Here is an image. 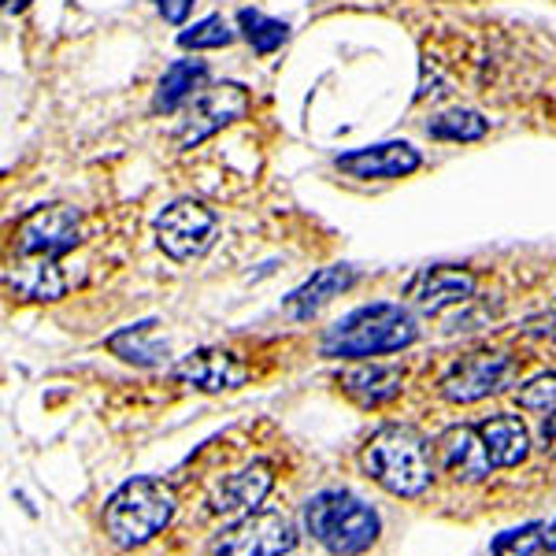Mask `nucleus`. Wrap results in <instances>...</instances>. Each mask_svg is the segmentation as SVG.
Wrapping results in <instances>:
<instances>
[{
	"instance_id": "1",
	"label": "nucleus",
	"mask_w": 556,
	"mask_h": 556,
	"mask_svg": "<svg viewBox=\"0 0 556 556\" xmlns=\"http://www.w3.org/2000/svg\"><path fill=\"white\" fill-rule=\"evenodd\" d=\"M419 342V319L401 301H371L342 316L323 334L319 353L327 361H371L386 353H405Z\"/></svg>"
},
{
	"instance_id": "2",
	"label": "nucleus",
	"mask_w": 556,
	"mask_h": 556,
	"mask_svg": "<svg viewBox=\"0 0 556 556\" xmlns=\"http://www.w3.org/2000/svg\"><path fill=\"white\" fill-rule=\"evenodd\" d=\"M178 513V493L164 479H127L112 497L104 501V534L115 549H141L156 534L167 531V523Z\"/></svg>"
},
{
	"instance_id": "3",
	"label": "nucleus",
	"mask_w": 556,
	"mask_h": 556,
	"mask_svg": "<svg viewBox=\"0 0 556 556\" xmlns=\"http://www.w3.org/2000/svg\"><path fill=\"white\" fill-rule=\"evenodd\" d=\"M304 531L330 556H364L382 534V519L349 490H319L304 501Z\"/></svg>"
},
{
	"instance_id": "4",
	"label": "nucleus",
	"mask_w": 556,
	"mask_h": 556,
	"mask_svg": "<svg viewBox=\"0 0 556 556\" xmlns=\"http://www.w3.org/2000/svg\"><path fill=\"white\" fill-rule=\"evenodd\" d=\"M361 468L393 497H424L434 482L427 442L412 427L386 424L367 438L361 453Z\"/></svg>"
},
{
	"instance_id": "5",
	"label": "nucleus",
	"mask_w": 556,
	"mask_h": 556,
	"mask_svg": "<svg viewBox=\"0 0 556 556\" xmlns=\"http://www.w3.org/2000/svg\"><path fill=\"white\" fill-rule=\"evenodd\" d=\"M301 538L286 513L260 508V513L235 519L227 531L212 538V556H298Z\"/></svg>"
},
{
	"instance_id": "6",
	"label": "nucleus",
	"mask_w": 556,
	"mask_h": 556,
	"mask_svg": "<svg viewBox=\"0 0 556 556\" xmlns=\"http://www.w3.org/2000/svg\"><path fill=\"white\" fill-rule=\"evenodd\" d=\"M215 235H219V215L201 201H175L156 215V245L175 264L201 260L215 245Z\"/></svg>"
},
{
	"instance_id": "7",
	"label": "nucleus",
	"mask_w": 556,
	"mask_h": 556,
	"mask_svg": "<svg viewBox=\"0 0 556 556\" xmlns=\"http://www.w3.org/2000/svg\"><path fill=\"white\" fill-rule=\"evenodd\" d=\"M513 379H516V356L479 349V353L460 356V361L442 375L438 393H442L445 401H453V405H475V401H486L493 393H501Z\"/></svg>"
},
{
	"instance_id": "8",
	"label": "nucleus",
	"mask_w": 556,
	"mask_h": 556,
	"mask_svg": "<svg viewBox=\"0 0 556 556\" xmlns=\"http://www.w3.org/2000/svg\"><path fill=\"white\" fill-rule=\"evenodd\" d=\"M83 241V212L71 204H49L34 208L15 227V253L20 256H49L60 260Z\"/></svg>"
},
{
	"instance_id": "9",
	"label": "nucleus",
	"mask_w": 556,
	"mask_h": 556,
	"mask_svg": "<svg viewBox=\"0 0 556 556\" xmlns=\"http://www.w3.org/2000/svg\"><path fill=\"white\" fill-rule=\"evenodd\" d=\"M249 108H253V101H249V89L238 86V83H219V86L201 89V93L193 97L190 115H186V127H182V134H178V141H182L186 149L201 146L204 138L219 134L223 127L245 119Z\"/></svg>"
},
{
	"instance_id": "10",
	"label": "nucleus",
	"mask_w": 556,
	"mask_h": 556,
	"mask_svg": "<svg viewBox=\"0 0 556 556\" xmlns=\"http://www.w3.org/2000/svg\"><path fill=\"white\" fill-rule=\"evenodd\" d=\"M271 486H275L271 464L253 460V464L223 475V479L215 482L212 493H208V508L215 516H223V519H230V523H235V519H245V516L260 513V505L267 501Z\"/></svg>"
},
{
	"instance_id": "11",
	"label": "nucleus",
	"mask_w": 556,
	"mask_h": 556,
	"mask_svg": "<svg viewBox=\"0 0 556 556\" xmlns=\"http://www.w3.org/2000/svg\"><path fill=\"white\" fill-rule=\"evenodd\" d=\"M479 290V278L468 267H453V264H438L424 267L416 278L408 282L405 298L412 301V308H419L424 316H442L445 308L456 304H468Z\"/></svg>"
},
{
	"instance_id": "12",
	"label": "nucleus",
	"mask_w": 556,
	"mask_h": 556,
	"mask_svg": "<svg viewBox=\"0 0 556 556\" xmlns=\"http://www.w3.org/2000/svg\"><path fill=\"white\" fill-rule=\"evenodd\" d=\"M434 456H438V471L450 475L453 482H486L490 471H493V460H490V450L482 442L479 427H468V424H456L450 430L434 438Z\"/></svg>"
},
{
	"instance_id": "13",
	"label": "nucleus",
	"mask_w": 556,
	"mask_h": 556,
	"mask_svg": "<svg viewBox=\"0 0 556 556\" xmlns=\"http://www.w3.org/2000/svg\"><path fill=\"white\" fill-rule=\"evenodd\" d=\"M424 167V152L408 141H382V146H367L356 152L338 156V172L361 182H393V178H408Z\"/></svg>"
},
{
	"instance_id": "14",
	"label": "nucleus",
	"mask_w": 556,
	"mask_h": 556,
	"mask_svg": "<svg viewBox=\"0 0 556 556\" xmlns=\"http://www.w3.org/2000/svg\"><path fill=\"white\" fill-rule=\"evenodd\" d=\"M175 379L201 393H227L245 386L249 367L235 353H227V349H201V353H190L186 361H178Z\"/></svg>"
},
{
	"instance_id": "15",
	"label": "nucleus",
	"mask_w": 556,
	"mask_h": 556,
	"mask_svg": "<svg viewBox=\"0 0 556 556\" xmlns=\"http://www.w3.org/2000/svg\"><path fill=\"white\" fill-rule=\"evenodd\" d=\"M356 278H361V271L356 267H349V264H334V267H319L312 278H304V282L298 286V290L290 293V298L282 301V308H286V316L290 319H312L319 308H327L334 298H342L345 290H353L356 286Z\"/></svg>"
},
{
	"instance_id": "16",
	"label": "nucleus",
	"mask_w": 556,
	"mask_h": 556,
	"mask_svg": "<svg viewBox=\"0 0 556 556\" xmlns=\"http://www.w3.org/2000/svg\"><path fill=\"white\" fill-rule=\"evenodd\" d=\"M345 397H353L361 408H382L393 397H401V386H405V371L393 364H367L356 361L349 371L338 375Z\"/></svg>"
},
{
	"instance_id": "17",
	"label": "nucleus",
	"mask_w": 556,
	"mask_h": 556,
	"mask_svg": "<svg viewBox=\"0 0 556 556\" xmlns=\"http://www.w3.org/2000/svg\"><path fill=\"white\" fill-rule=\"evenodd\" d=\"M4 282L20 301H60L67 293L64 267L49 256H20V264L4 271Z\"/></svg>"
},
{
	"instance_id": "18",
	"label": "nucleus",
	"mask_w": 556,
	"mask_h": 556,
	"mask_svg": "<svg viewBox=\"0 0 556 556\" xmlns=\"http://www.w3.org/2000/svg\"><path fill=\"white\" fill-rule=\"evenodd\" d=\"M479 434L490 450L493 468H519L531 456V430L513 412H497V416L482 419Z\"/></svg>"
},
{
	"instance_id": "19",
	"label": "nucleus",
	"mask_w": 556,
	"mask_h": 556,
	"mask_svg": "<svg viewBox=\"0 0 556 556\" xmlns=\"http://www.w3.org/2000/svg\"><path fill=\"white\" fill-rule=\"evenodd\" d=\"M204 83H208V64L204 60H175L164 71V78H160L156 97H152V112H175L178 104L193 101Z\"/></svg>"
},
{
	"instance_id": "20",
	"label": "nucleus",
	"mask_w": 556,
	"mask_h": 556,
	"mask_svg": "<svg viewBox=\"0 0 556 556\" xmlns=\"http://www.w3.org/2000/svg\"><path fill=\"white\" fill-rule=\"evenodd\" d=\"M152 334H156V319H141L134 327H123L119 334H112L104 345L134 367H156L167 361V345H160Z\"/></svg>"
},
{
	"instance_id": "21",
	"label": "nucleus",
	"mask_w": 556,
	"mask_h": 556,
	"mask_svg": "<svg viewBox=\"0 0 556 556\" xmlns=\"http://www.w3.org/2000/svg\"><path fill=\"white\" fill-rule=\"evenodd\" d=\"M427 134L434 141H482L490 134V119L471 108H453V112H442L427 123Z\"/></svg>"
},
{
	"instance_id": "22",
	"label": "nucleus",
	"mask_w": 556,
	"mask_h": 556,
	"mask_svg": "<svg viewBox=\"0 0 556 556\" xmlns=\"http://www.w3.org/2000/svg\"><path fill=\"white\" fill-rule=\"evenodd\" d=\"M238 26L249 38V45H253L256 56H271V52L282 49L286 38H290V26L271 20V15H264V12H253V8H241Z\"/></svg>"
},
{
	"instance_id": "23",
	"label": "nucleus",
	"mask_w": 556,
	"mask_h": 556,
	"mask_svg": "<svg viewBox=\"0 0 556 556\" xmlns=\"http://www.w3.org/2000/svg\"><path fill=\"white\" fill-rule=\"evenodd\" d=\"M235 38L238 34L230 30V23L223 20V15H208V20L193 23L190 30L178 34V45H182V49H193V52H204V49H227Z\"/></svg>"
},
{
	"instance_id": "24",
	"label": "nucleus",
	"mask_w": 556,
	"mask_h": 556,
	"mask_svg": "<svg viewBox=\"0 0 556 556\" xmlns=\"http://www.w3.org/2000/svg\"><path fill=\"white\" fill-rule=\"evenodd\" d=\"M538 549H545L542 523H527V527H516V531H505L493 538V545H490L493 556H534Z\"/></svg>"
},
{
	"instance_id": "25",
	"label": "nucleus",
	"mask_w": 556,
	"mask_h": 556,
	"mask_svg": "<svg viewBox=\"0 0 556 556\" xmlns=\"http://www.w3.org/2000/svg\"><path fill=\"white\" fill-rule=\"evenodd\" d=\"M516 401L527 412H556V371H542L527 379L516 390Z\"/></svg>"
},
{
	"instance_id": "26",
	"label": "nucleus",
	"mask_w": 556,
	"mask_h": 556,
	"mask_svg": "<svg viewBox=\"0 0 556 556\" xmlns=\"http://www.w3.org/2000/svg\"><path fill=\"white\" fill-rule=\"evenodd\" d=\"M156 8L172 26H182L186 20H190V12H193V0H156Z\"/></svg>"
},
{
	"instance_id": "27",
	"label": "nucleus",
	"mask_w": 556,
	"mask_h": 556,
	"mask_svg": "<svg viewBox=\"0 0 556 556\" xmlns=\"http://www.w3.org/2000/svg\"><path fill=\"white\" fill-rule=\"evenodd\" d=\"M523 334L531 338H553L556 342V312H545V316H534L523 323Z\"/></svg>"
},
{
	"instance_id": "28",
	"label": "nucleus",
	"mask_w": 556,
	"mask_h": 556,
	"mask_svg": "<svg viewBox=\"0 0 556 556\" xmlns=\"http://www.w3.org/2000/svg\"><path fill=\"white\" fill-rule=\"evenodd\" d=\"M542 450L549 456H556V412H549L545 424H542Z\"/></svg>"
},
{
	"instance_id": "29",
	"label": "nucleus",
	"mask_w": 556,
	"mask_h": 556,
	"mask_svg": "<svg viewBox=\"0 0 556 556\" xmlns=\"http://www.w3.org/2000/svg\"><path fill=\"white\" fill-rule=\"evenodd\" d=\"M545 549H556V519L545 527Z\"/></svg>"
},
{
	"instance_id": "30",
	"label": "nucleus",
	"mask_w": 556,
	"mask_h": 556,
	"mask_svg": "<svg viewBox=\"0 0 556 556\" xmlns=\"http://www.w3.org/2000/svg\"><path fill=\"white\" fill-rule=\"evenodd\" d=\"M4 8H8V12H23L26 0H4Z\"/></svg>"
},
{
	"instance_id": "31",
	"label": "nucleus",
	"mask_w": 556,
	"mask_h": 556,
	"mask_svg": "<svg viewBox=\"0 0 556 556\" xmlns=\"http://www.w3.org/2000/svg\"><path fill=\"white\" fill-rule=\"evenodd\" d=\"M549 556H556V549H549Z\"/></svg>"
}]
</instances>
